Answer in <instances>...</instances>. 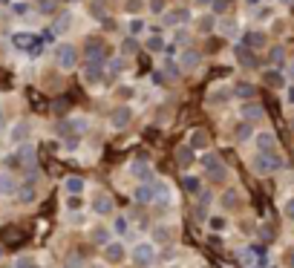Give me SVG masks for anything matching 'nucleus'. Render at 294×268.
I'll return each instance as SVG.
<instances>
[{"label":"nucleus","mask_w":294,"mask_h":268,"mask_svg":"<svg viewBox=\"0 0 294 268\" xmlns=\"http://www.w3.org/2000/svg\"><path fill=\"white\" fill-rule=\"evenodd\" d=\"M130 257H133L136 265L147 268V265L156 262V245H153V242H136L133 251H130Z\"/></svg>","instance_id":"f257e3e1"},{"label":"nucleus","mask_w":294,"mask_h":268,"mask_svg":"<svg viewBox=\"0 0 294 268\" xmlns=\"http://www.w3.org/2000/svg\"><path fill=\"white\" fill-rule=\"evenodd\" d=\"M202 164H205L208 179H211V182H225V179H228V168L219 161V156H214V153H205V156H202Z\"/></svg>","instance_id":"f03ea898"},{"label":"nucleus","mask_w":294,"mask_h":268,"mask_svg":"<svg viewBox=\"0 0 294 268\" xmlns=\"http://www.w3.org/2000/svg\"><path fill=\"white\" fill-rule=\"evenodd\" d=\"M55 63H58L61 70H72V66L78 63V49L72 44H58L55 46Z\"/></svg>","instance_id":"7ed1b4c3"},{"label":"nucleus","mask_w":294,"mask_h":268,"mask_svg":"<svg viewBox=\"0 0 294 268\" xmlns=\"http://www.w3.org/2000/svg\"><path fill=\"white\" fill-rule=\"evenodd\" d=\"M251 168L257 170L259 176H268V173H277V170L283 168V159H280V156H254V159H251Z\"/></svg>","instance_id":"20e7f679"},{"label":"nucleus","mask_w":294,"mask_h":268,"mask_svg":"<svg viewBox=\"0 0 294 268\" xmlns=\"http://www.w3.org/2000/svg\"><path fill=\"white\" fill-rule=\"evenodd\" d=\"M84 52H87V61L89 63H104V58H107V44H104L101 38H87Z\"/></svg>","instance_id":"39448f33"},{"label":"nucleus","mask_w":294,"mask_h":268,"mask_svg":"<svg viewBox=\"0 0 294 268\" xmlns=\"http://www.w3.org/2000/svg\"><path fill=\"white\" fill-rule=\"evenodd\" d=\"M254 142H257V153H259V156H277V139H274V133L263 130V133L254 136Z\"/></svg>","instance_id":"423d86ee"},{"label":"nucleus","mask_w":294,"mask_h":268,"mask_svg":"<svg viewBox=\"0 0 294 268\" xmlns=\"http://www.w3.org/2000/svg\"><path fill=\"white\" fill-rule=\"evenodd\" d=\"M130 121H133V110L127 107V104L110 110V124L116 127V130H124V127H130Z\"/></svg>","instance_id":"0eeeda50"},{"label":"nucleus","mask_w":294,"mask_h":268,"mask_svg":"<svg viewBox=\"0 0 294 268\" xmlns=\"http://www.w3.org/2000/svg\"><path fill=\"white\" fill-rule=\"evenodd\" d=\"M89 208H92V214L107 216V214H113L116 202H113V196H110V193H95V196H92V202H89Z\"/></svg>","instance_id":"6e6552de"},{"label":"nucleus","mask_w":294,"mask_h":268,"mask_svg":"<svg viewBox=\"0 0 294 268\" xmlns=\"http://www.w3.org/2000/svg\"><path fill=\"white\" fill-rule=\"evenodd\" d=\"M18 161L26 168V173H32L35 170V147L32 144H18Z\"/></svg>","instance_id":"1a4fd4ad"},{"label":"nucleus","mask_w":294,"mask_h":268,"mask_svg":"<svg viewBox=\"0 0 294 268\" xmlns=\"http://www.w3.org/2000/svg\"><path fill=\"white\" fill-rule=\"evenodd\" d=\"M61 188H63V193H67V196L75 199V196H81V193H84L87 182H84L81 176H67V179H63V185H61Z\"/></svg>","instance_id":"9d476101"},{"label":"nucleus","mask_w":294,"mask_h":268,"mask_svg":"<svg viewBox=\"0 0 294 268\" xmlns=\"http://www.w3.org/2000/svg\"><path fill=\"white\" fill-rule=\"evenodd\" d=\"M202 63V52H196V49H185V52L179 55V70H196Z\"/></svg>","instance_id":"9b49d317"},{"label":"nucleus","mask_w":294,"mask_h":268,"mask_svg":"<svg viewBox=\"0 0 294 268\" xmlns=\"http://www.w3.org/2000/svg\"><path fill=\"white\" fill-rule=\"evenodd\" d=\"M84 81H87V87H98L104 81V66L101 63H87L84 66Z\"/></svg>","instance_id":"f8f14e48"},{"label":"nucleus","mask_w":294,"mask_h":268,"mask_svg":"<svg viewBox=\"0 0 294 268\" xmlns=\"http://www.w3.org/2000/svg\"><path fill=\"white\" fill-rule=\"evenodd\" d=\"M104 257H107V262H124V257H127V251H124V245L121 242H107L104 245Z\"/></svg>","instance_id":"ddd939ff"},{"label":"nucleus","mask_w":294,"mask_h":268,"mask_svg":"<svg viewBox=\"0 0 294 268\" xmlns=\"http://www.w3.org/2000/svg\"><path fill=\"white\" fill-rule=\"evenodd\" d=\"M130 173H133L136 179H144V182H147V179L153 176V168L147 159H133L130 161Z\"/></svg>","instance_id":"4468645a"},{"label":"nucleus","mask_w":294,"mask_h":268,"mask_svg":"<svg viewBox=\"0 0 294 268\" xmlns=\"http://www.w3.org/2000/svg\"><path fill=\"white\" fill-rule=\"evenodd\" d=\"M29 121H18V124L9 130V142L12 144H26V139H29Z\"/></svg>","instance_id":"2eb2a0df"},{"label":"nucleus","mask_w":294,"mask_h":268,"mask_svg":"<svg viewBox=\"0 0 294 268\" xmlns=\"http://www.w3.org/2000/svg\"><path fill=\"white\" fill-rule=\"evenodd\" d=\"M89 240L95 242V245H107V242H113V231L104 228V225H92L89 228Z\"/></svg>","instance_id":"dca6fc26"},{"label":"nucleus","mask_w":294,"mask_h":268,"mask_svg":"<svg viewBox=\"0 0 294 268\" xmlns=\"http://www.w3.org/2000/svg\"><path fill=\"white\" fill-rule=\"evenodd\" d=\"M15 193H18V182L9 173H0V199H9Z\"/></svg>","instance_id":"f3484780"},{"label":"nucleus","mask_w":294,"mask_h":268,"mask_svg":"<svg viewBox=\"0 0 294 268\" xmlns=\"http://www.w3.org/2000/svg\"><path fill=\"white\" fill-rule=\"evenodd\" d=\"M263 116H266V113H263V107H259L257 101H245V104H242V118H245V121H263Z\"/></svg>","instance_id":"a211bd4d"},{"label":"nucleus","mask_w":294,"mask_h":268,"mask_svg":"<svg viewBox=\"0 0 294 268\" xmlns=\"http://www.w3.org/2000/svg\"><path fill=\"white\" fill-rule=\"evenodd\" d=\"M133 199L139 202V205H150L153 202V185H136V190H133Z\"/></svg>","instance_id":"6ab92c4d"},{"label":"nucleus","mask_w":294,"mask_h":268,"mask_svg":"<svg viewBox=\"0 0 294 268\" xmlns=\"http://www.w3.org/2000/svg\"><path fill=\"white\" fill-rule=\"evenodd\" d=\"M263 81H266L271 89H283L285 87V78H283V72L280 70H268V72H263Z\"/></svg>","instance_id":"aec40b11"},{"label":"nucleus","mask_w":294,"mask_h":268,"mask_svg":"<svg viewBox=\"0 0 294 268\" xmlns=\"http://www.w3.org/2000/svg\"><path fill=\"white\" fill-rule=\"evenodd\" d=\"M237 61H240L242 66L254 70V66H257V55H254V49H248V46H240V49H237Z\"/></svg>","instance_id":"412c9836"},{"label":"nucleus","mask_w":294,"mask_h":268,"mask_svg":"<svg viewBox=\"0 0 294 268\" xmlns=\"http://www.w3.org/2000/svg\"><path fill=\"white\" fill-rule=\"evenodd\" d=\"M187 147H190V150H202V147H208V133L205 130H193L190 139H187Z\"/></svg>","instance_id":"4be33fe9"},{"label":"nucleus","mask_w":294,"mask_h":268,"mask_svg":"<svg viewBox=\"0 0 294 268\" xmlns=\"http://www.w3.org/2000/svg\"><path fill=\"white\" fill-rule=\"evenodd\" d=\"M153 202H156V205H168L170 202V188L165 185V182L153 185Z\"/></svg>","instance_id":"5701e85b"},{"label":"nucleus","mask_w":294,"mask_h":268,"mask_svg":"<svg viewBox=\"0 0 294 268\" xmlns=\"http://www.w3.org/2000/svg\"><path fill=\"white\" fill-rule=\"evenodd\" d=\"M242 46H248V49H259V46H266V32H257V29H254V32H248V35H245V44Z\"/></svg>","instance_id":"b1692460"},{"label":"nucleus","mask_w":294,"mask_h":268,"mask_svg":"<svg viewBox=\"0 0 294 268\" xmlns=\"http://www.w3.org/2000/svg\"><path fill=\"white\" fill-rule=\"evenodd\" d=\"M234 92H237L242 101H254V95H257L254 84H245V81H242V84H237V89H234Z\"/></svg>","instance_id":"393cba45"},{"label":"nucleus","mask_w":294,"mask_h":268,"mask_svg":"<svg viewBox=\"0 0 294 268\" xmlns=\"http://www.w3.org/2000/svg\"><path fill=\"white\" fill-rule=\"evenodd\" d=\"M15 196H18L20 202H23V205H32V202L38 199V193H35V188H32V185H23V188H20L18 193H15Z\"/></svg>","instance_id":"a878e982"},{"label":"nucleus","mask_w":294,"mask_h":268,"mask_svg":"<svg viewBox=\"0 0 294 268\" xmlns=\"http://www.w3.org/2000/svg\"><path fill=\"white\" fill-rule=\"evenodd\" d=\"M165 20H168V23H185V20H190V12H187V9L168 12V15H165Z\"/></svg>","instance_id":"bb28decb"},{"label":"nucleus","mask_w":294,"mask_h":268,"mask_svg":"<svg viewBox=\"0 0 294 268\" xmlns=\"http://www.w3.org/2000/svg\"><path fill=\"white\" fill-rule=\"evenodd\" d=\"M176 159H179V164H182V168H187V164L193 161V150L185 144V147H179V150H176Z\"/></svg>","instance_id":"cd10ccee"},{"label":"nucleus","mask_w":294,"mask_h":268,"mask_svg":"<svg viewBox=\"0 0 294 268\" xmlns=\"http://www.w3.org/2000/svg\"><path fill=\"white\" fill-rule=\"evenodd\" d=\"M89 12H92V18L104 20V15H107V6H104V0H92V3H89Z\"/></svg>","instance_id":"c85d7f7f"},{"label":"nucleus","mask_w":294,"mask_h":268,"mask_svg":"<svg viewBox=\"0 0 294 268\" xmlns=\"http://www.w3.org/2000/svg\"><path fill=\"white\" fill-rule=\"evenodd\" d=\"M124 12H127V15H142V12H144V0H127Z\"/></svg>","instance_id":"c756f323"},{"label":"nucleus","mask_w":294,"mask_h":268,"mask_svg":"<svg viewBox=\"0 0 294 268\" xmlns=\"http://www.w3.org/2000/svg\"><path fill=\"white\" fill-rule=\"evenodd\" d=\"M182 188H185L187 193H199V179H196V176H185V179H182Z\"/></svg>","instance_id":"7c9ffc66"},{"label":"nucleus","mask_w":294,"mask_h":268,"mask_svg":"<svg viewBox=\"0 0 294 268\" xmlns=\"http://www.w3.org/2000/svg\"><path fill=\"white\" fill-rule=\"evenodd\" d=\"M153 240L156 242H170V228H165V225H161V228H153Z\"/></svg>","instance_id":"2f4dec72"},{"label":"nucleus","mask_w":294,"mask_h":268,"mask_svg":"<svg viewBox=\"0 0 294 268\" xmlns=\"http://www.w3.org/2000/svg\"><path fill=\"white\" fill-rule=\"evenodd\" d=\"M12 268H41V265H38V262H35L32 257H18Z\"/></svg>","instance_id":"473e14b6"},{"label":"nucleus","mask_w":294,"mask_h":268,"mask_svg":"<svg viewBox=\"0 0 294 268\" xmlns=\"http://www.w3.org/2000/svg\"><path fill=\"white\" fill-rule=\"evenodd\" d=\"M237 139H240V142L251 139V124H248V121H242V124H237Z\"/></svg>","instance_id":"72a5a7b5"},{"label":"nucleus","mask_w":294,"mask_h":268,"mask_svg":"<svg viewBox=\"0 0 294 268\" xmlns=\"http://www.w3.org/2000/svg\"><path fill=\"white\" fill-rule=\"evenodd\" d=\"M161 46H165V41H161V35H153L150 41H147V49H150V52H161Z\"/></svg>","instance_id":"f704fd0d"},{"label":"nucleus","mask_w":294,"mask_h":268,"mask_svg":"<svg viewBox=\"0 0 294 268\" xmlns=\"http://www.w3.org/2000/svg\"><path fill=\"white\" fill-rule=\"evenodd\" d=\"M211 6H214V12H216V15H225V12L231 9V0H214Z\"/></svg>","instance_id":"c9c22d12"},{"label":"nucleus","mask_w":294,"mask_h":268,"mask_svg":"<svg viewBox=\"0 0 294 268\" xmlns=\"http://www.w3.org/2000/svg\"><path fill=\"white\" fill-rule=\"evenodd\" d=\"M228 95H231L228 89H216V92H211V101H214V104H225V98H228Z\"/></svg>","instance_id":"e433bc0d"},{"label":"nucleus","mask_w":294,"mask_h":268,"mask_svg":"<svg viewBox=\"0 0 294 268\" xmlns=\"http://www.w3.org/2000/svg\"><path fill=\"white\" fill-rule=\"evenodd\" d=\"M72 23V18H70V12H67V15H61V18H58V23H55V29H58V32H63V29L70 26Z\"/></svg>","instance_id":"4c0bfd02"},{"label":"nucleus","mask_w":294,"mask_h":268,"mask_svg":"<svg viewBox=\"0 0 294 268\" xmlns=\"http://www.w3.org/2000/svg\"><path fill=\"white\" fill-rule=\"evenodd\" d=\"M110 72H113V75H121V72H124V61H121V58H116V61L110 63Z\"/></svg>","instance_id":"58836bf2"},{"label":"nucleus","mask_w":294,"mask_h":268,"mask_svg":"<svg viewBox=\"0 0 294 268\" xmlns=\"http://www.w3.org/2000/svg\"><path fill=\"white\" fill-rule=\"evenodd\" d=\"M283 58H285L283 46H274V49H271V61H274V63H283Z\"/></svg>","instance_id":"ea45409f"},{"label":"nucleus","mask_w":294,"mask_h":268,"mask_svg":"<svg viewBox=\"0 0 294 268\" xmlns=\"http://www.w3.org/2000/svg\"><path fill=\"white\" fill-rule=\"evenodd\" d=\"M214 26H216L214 18H202V20H199V29H202V32H211Z\"/></svg>","instance_id":"a19ab883"},{"label":"nucleus","mask_w":294,"mask_h":268,"mask_svg":"<svg viewBox=\"0 0 294 268\" xmlns=\"http://www.w3.org/2000/svg\"><path fill=\"white\" fill-rule=\"evenodd\" d=\"M78 136H70V139H63V147H67V150H78Z\"/></svg>","instance_id":"79ce46f5"},{"label":"nucleus","mask_w":294,"mask_h":268,"mask_svg":"<svg viewBox=\"0 0 294 268\" xmlns=\"http://www.w3.org/2000/svg\"><path fill=\"white\" fill-rule=\"evenodd\" d=\"M219 29H222V35H234V32H237V26H234L231 20H222V23H219Z\"/></svg>","instance_id":"37998d69"},{"label":"nucleus","mask_w":294,"mask_h":268,"mask_svg":"<svg viewBox=\"0 0 294 268\" xmlns=\"http://www.w3.org/2000/svg\"><path fill=\"white\" fill-rule=\"evenodd\" d=\"M121 52H124V55H130V52H136V41H133V38H127L124 44H121Z\"/></svg>","instance_id":"c03bdc74"},{"label":"nucleus","mask_w":294,"mask_h":268,"mask_svg":"<svg viewBox=\"0 0 294 268\" xmlns=\"http://www.w3.org/2000/svg\"><path fill=\"white\" fill-rule=\"evenodd\" d=\"M165 70H168V75H170V78H179V72H182V70H179V66H176V63H165Z\"/></svg>","instance_id":"a18cd8bd"},{"label":"nucleus","mask_w":294,"mask_h":268,"mask_svg":"<svg viewBox=\"0 0 294 268\" xmlns=\"http://www.w3.org/2000/svg\"><path fill=\"white\" fill-rule=\"evenodd\" d=\"M142 29H144V20H130V32H133V35H139Z\"/></svg>","instance_id":"49530a36"},{"label":"nucleus","mask_w":294,"mask_h":268,"mask_svg":"<svg viewBox=\"0 0 294 268\" xmlns=\"http://www.w3.org/2000/svg\"><path fill=\"white\" fill-rule=\"evenodd\" d=\"M113 228H116V233H124V231H127V219H121V216H118Z\"/></svg>","instance_id":"de8ad7c7"},{"label":"nucleus","mask_w":294,"mask_h":268,"mask_svg":"<svg viewBox=\"0 0 294 268\" xmlns=\"http://www.w3.org/2000/svg\"><path fill=\"white\" fill-rule=\"evenodd\" d=\"M52 6H55V0H41V12H44V15H49Z\"/></svg>","instance_id":"09e8293b"},{"label":"nucleus","mask_w":294,"mask_h":268,"mask_svg":"<svg viewBox=\"0 0 294 268\" xmlns=\"http://www.w3.org/2000/svg\"><path fill=\"white\" fill-rule=\"evenodd\" d=\"M285 216H288V219H294V196L285 202Z\"/></svg>","instance_id":"8fccbe9b"},{"label":"nucleus","mask_w":294,"mask_h":268,"mask_svg":"<svg viewBox=\"0 0 294 268\" xmlns=\"http://www.w3.org/2000/svg\"><path fill=\"white\" fill-rule=\"evenodd\" d=\"M211 228H216V231H222V228H225V219H211Z\"/></svg>","instance_id":"3c124183"},{"label":"nucleus","mask_w":294,"mask_h":268,"mask_svg":"<svg viewBox=\"0 0 294 268\" xmlns=\"http://www.w3.org/2000/svg\"><path fill=\"white\" fill-rule=\"evenodd\" d=\"M161 6H165V0H153V12H161Z\"/></svg>","instance_id":"603ef678"},{"label":"nucleus","mask_w":294,"mask_h":268,"mask_svg":"<svg viewBox=\"0 0 294 268\" xmlns=\"http://www.w3.org/2000/svg\"><path fill=\"white\" fill-rule=\"evenodd\" d=\"M196 6H211V3H214V0H193Z\"/></svg>","instance_id":"864d4df0"},{"label":"nucleus","mask_w":294,"mask_h":268,"mask_svg":"<svg viewBox=\"0 0 294 268\" xmlns=\"http://www.w3.org/2000/svg\"><path fill=\"white\" fill-rule=\"evenodd\" d=\"M3 121H6V110L0 107V127H6V124H3Z\"/></svg>","instance_id":"5fc2aeb1"},{"label":"nucleus","mask_w":294,"mask_h":268,"mask_svg":"<svg viewBox=\"0 0 294 268\" xmlns=\"http://www.w3.org/2000/svg\"><path fill=\"white\" fill-rule=\"evenodd\" d=\"M288 259H291V265H294V251H291V254H288Z\"/></svg>","instance_id":"6e6d98bb"},{"label":"nucleus","mask_w":294,"mask_h":268,"mask_svg":"<svg viewBox=\"0 0 294 268\" xmlns=\"http://www.w3.org/2000/svg\"><path fill=\"white\" fill-rule=\"evenodd\" d=\"M283 3H294V0H283Z\"/></svg>","instance_id":"4d7b16f0"},{"label":"nucleus","mask_w":294,"mask_h":268,"mask_svg":"<svg viewBox=\"0 0 294 268\" xmlns=\"http://www.w3.org/2000/svg\"><path fill=\"white\" fill-rule=\"evenodd\" d=\"M248 3H259V0H248Z\"/></svg>","instance_id":"13d9d810"},{"label":"nucleus","mask_w":294,"mask_h":268,"mask_svg":"<svg viewBox=\"0 0 294 268\" xmlns=\"http://www.w3.org/2000/svg\"><path fill=\"white\" fill-rule=\"evenodd\" d=\"M0 268H12V265H0Z\"/></svg>","instance_id":"bf43d9fd"}]
</instances>
